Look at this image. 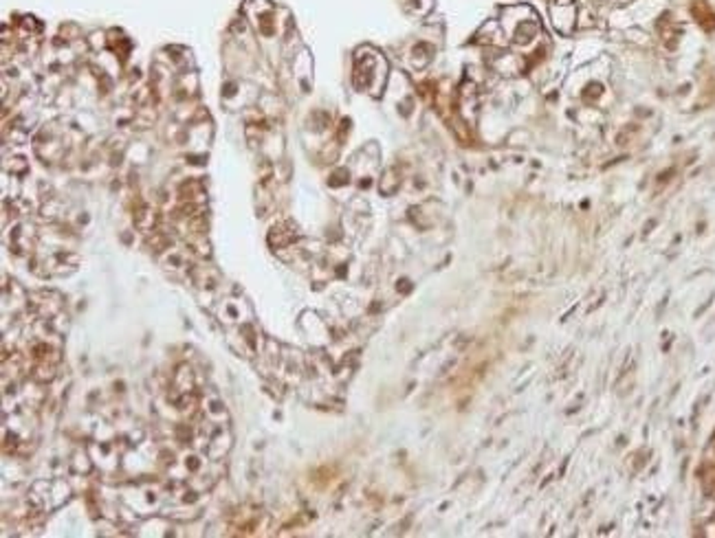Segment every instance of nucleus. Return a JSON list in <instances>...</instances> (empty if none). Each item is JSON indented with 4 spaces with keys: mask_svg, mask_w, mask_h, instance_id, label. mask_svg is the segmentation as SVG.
I'll return each mask as SVG.
<instances>
[{
    "mask_svg": "<svg viewBox=\"0 0 715 538\" xmlns=\"http://www.w3.org/2000/svg\"><path fill=\"white\" fill-rule=\"evenodd\" d=\"M387 64L375 49H362L354 58V84L362 91L378 95L386 84Z\"/></svg>",
    "mask_w": 715,
    "mask_h": 538,
    "instance_id": "obj_2",
    "label": "nucleus"
},
{
    "mask_svg": "<svg viewBox=\"0 0 715 538\" xmlns=\"http://www.w3.org/2000/svg\"><path fill=\"white\" fill-rule=\"evenodd\" d=\"M167 400L172 402V406H175L176 411H183V414H190V411L199 405L194 373H191L188 365H181V367L175 372Z\"/></svg>",
    "mask_w": 715,
    "mask_h": 538,
    "instance_id": "obj_5",
    "label": "nucleus"
},
{
    "mask_svg": "<svg viewBox=\"0 0 715 538\" xmlns=\"http://www.w3.org/2000/svg\"><path fill=\"white\" fill-rule=\"evenodd\" d=\"M232 429L225 405L218 397H209L203 405V418L196 424V446L212 462H221L232 448Z\"/></svg>",
    "mask_w": 715,
    "mask_h": 538,
    "instance_id": "obj_1",
    "label": "nucleus"
},
{
    "mask_svg": "<svg viewBox=\"0 0 715 538\" xmlns=\"http://www.w3.org/2000/svg\"><path fill=\"white\" fill-rule=\"evenodd\" d=\"M34 242H36V233L29 222H16L12 224V229L7 231V245L13 255L25 257L29 255V253H34Z\"/></svg>",
    "mask_w": 715,
    "mask_h": 538,
    "instance_id": "obj_9",
    "label": "nucleus"
},
{
    "mask_svg": "<svg viewBox=\"0 0 715 538\" xmlns=\"http://www.w3.org/2000/svg\"><path fill=\"white\" fill-rule=\"evenodd\" d=\"M504 16L511 18V20H504V25H507V34L511 36V40L516 44H531L535 40V36L540 34V22H537L535 12L531 7H526V4L504 9Z\"/></svg>",
    "mask_w": 715,
    "mask_h": 538,
    "instance_id": "obj_4",
    "label": "nucleus"
},
{
    "mask_svg": "<svg viewBox=\"0 0 715 538\" xmlns=\"http://www.w3.org/2000/svg\"><path fill=\"white\" fill-rule=\"evenodd\" d=\"M71 499V486L64 479H40L31 486L29 505L34 512L49 514Z\"/></svg>",
    "mask_w": 715,
    "mask_h": 538,
    "instance_id": "obj_3",
    "label": "nucleus"
},
{
    "mask_svg": "<svg viewBox=\"0 0 715 538\" xmlns=\"http://www.w3.org/2000/svg\"><path fill=\"white\" fill-rule=\"evenodd\" d=\"M166 497L167 494L163 493L158 486L143 484L126 493V503H128V508L133 510L134 514H139V517H148V514H157L158 510L163 508Z\"/></svg>",
    "mask_w": 715,
    "mask_h": 538,
    "instance_id": "obj_7",
    "label": "nucleus"
},
{
    "mask_svg": "<svg viewBox=\"0 0 715 538\" xmlns=\"http://www.w3.org/2000/svg\"><path fill=\"white\" fill-rule=\"evenodd\" d=\"M216 319L221 321V325H225V330H233V327L254 323V310L242 297H227L221 299L216 306Z\"/></svg>",
    "mask_w": 715,
    "mask_h": 538,
    "instance_id": "obj_8",
    "label": "nucleus"
},
{
    "mask_svg": "<svg viewBox=\"0 0 715 538\" xmlns=\"http://www.w3.org/2000/svg\"><path fill=\"white\" fill-rule=\"evenodd\" d=\"M79 264V257L69 251H49L40 253L34 260V270L40 277H62V275L73 273Z\"/></svg>",
    "mask_w": 715,
    "mask_h": 538,
    "instance_id": "obj_6",
    "label": "nucleus"
},
{
    "mask_svg": "<svg viewBox=\"0 0 715 538\" xmlns=\"http://www.w3.org/2000/svg\"><path fill=\"white\" fill-rule=\"evenodd\" d=\"M296 237H297V233H296V229L291 227V224L280 222V224H275L273 229H271L269 242H271V246H273L275 251H280V249H287L288 245H293V240H296Z\"/></svg>",
    "mask_w": 715,
    "mask_h": 538,
    "instance_id": "obj_10",
    "label": "nucleus"
}]
</instances>
